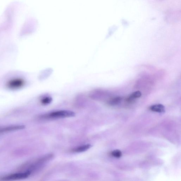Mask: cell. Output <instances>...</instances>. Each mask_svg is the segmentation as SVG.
I'll return each mask as SVG.
<instances>
[{
	"label": "cell",
	"mask_w": 181,
	"mask_h": 181,
	"mask_svg": "<svg viewBox=\"0 0 181 181\" xmlns=\"http://www.w3.org/2000/svg\"><path fill=\"white\" fill-rule=\"evenodd\" d=\"M122 98L120 97H115L110 100L109 104L111 105H115L118 104L121 101Z\"/></svg>",
	"instance_id": "cell-8"
},
{
	"label": "cell",
	"mask_w": 181,
	"mask_h": 181,
	"mask_svg": "<svg viewBox=\"0 0 181 181\" xmlns=\"http://www.w3.org/2000/svg\"><path fill=\"white\" fill-rule=\"evenodd\" d=\"M31 173L30 171H27L24 173H15L3 178L1 180L3 181H10L21 180L28 177Z\"/></svg>",
	"instance_id": "cell-2"
},
{
	"label": "cell",
	"mask_w": 181,
	"mask_h": 181,
	"mask_svg": "<svg viewBox=\"0 0 181 181\" xmlns=\"http://www.w3.org/2000/svg\"><path fill=\"white\" fill-rule=\"evenodd\" d=\"M52 97H47L43 98L41 100V102L44 105H47L51 103L52 101Z\"/></svg>",
	"instance_id": "cell-9"
},
{
	"label": "cell",
	"mask_w": 181,
	"mask_h": 181,
	"mask_svg": "<svg viewBox=\"0 0 181 181\" xmlns=\"http://www.w3.org/2000/svg\"><path fill=\"white\" fill-rule=\"evenodd\" d=\"M75 114L70 110H62L55 111L49 114L47 117L52 119H59L74 117Z\"/></svg>",
	"instance_id": "cell-1"
},
{
	"label": "cell",
	"mask_w": 181,
	"mask_h": 181,
	"mask_svg": "<svg viewBox=\"0 0 181 181\" xmlns=\"http://www.w3.org/2000/svg\"><path fill=\"white\" fill-rule=\"evenodd\" d=\"M151 111L160 113H163L165 112V106L162 104H158L153 105L150 108Z\"/></svg>",
	"instance_id": "cell-5"
},
{
	"label": "cell",
	"mask_w": 181,
	"mask_h": 181,
	"mask_svg": "<svg viewBox=\"0 0 181 181\" xmlns=\"http://www.w3.org/2000/svg\"><path fill=\"white\" fill-rule=\"evenodd\" d=\"M24 128V126H12L7 127L0 129V133L5 132H9L10 131L22 129Z\"/></svg>",
	"instance_id": "cell-4"
},
{
	"label": "cell",
	"mask_w": 181,
	"mask_h": 181,
	"mask_svg": "<svg viewBox=\"0 0 181 181\" xmlns=\"http://www.w3.org/2000/svg\"><path fill=\"white\" fill-rule=\"evenodd\" d=\"M24 81L21 79H15L9 81L7 86L9 89H19L24 85Z\"/></svg>",
	"instance_id": "cell-3"
},
{
	"label": "cell",
	"mask_w": 181,
	"mask_h": 181,
	"mask_svg": "<svg viewBox=\"0 0 181 181\" xmlns=\"http://www.w3.org/2000/svg\"><path fill=\"white\" fill-rule=\"evenodd\" d=\"M91 147L90 144H88L82 145V146L78 147L76 148H74L72 150L75 153H81L87 150Z\"/></svg>",
	"instance_id": "cell-6"
},
{
	"label": "cell",
	"mask_w": 181,
	"mask_h": 181,
	"mask_svg": "<svg viewBox=\"0 0 181 181\" xmlns=\"http://www.w3.org/2000/svg\"><path fill=\"white\" fill-rule=\"evenodd\" d=\"M142 96L141 93L140 91H137L133 93L129 96L127 99V101L128 102H132L135 98H138Z\"/></svg>",
	"instance_id": "cell-7"
},
{
	"label": "cell",
	"mask_w": 181,
	"mask_h": 181,
	"mask_svg": "<svg viewBox=\"0 0 181 181\" xmlns=\"http://www.w3.org/2000/svg\"><path fill=\"white\" fill-rule=\"evenodd\" d=\"M121 152L119 150H117L113 151L111 153V155L114 157L119 158L121 157Z\"/></svg>",
	"instance_id": "cell-10"
}]
</instances>
